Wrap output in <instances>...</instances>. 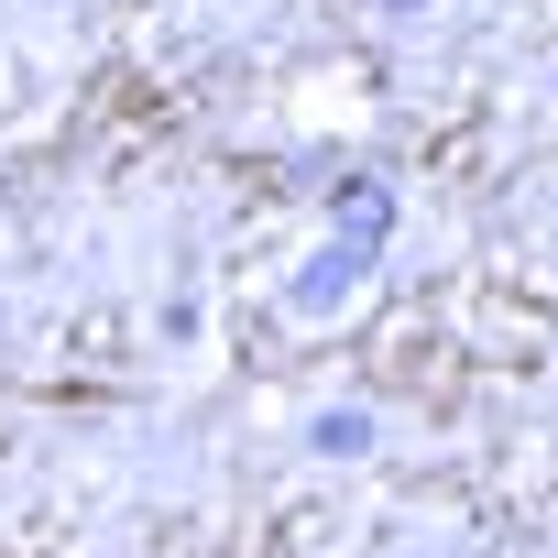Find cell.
Masks as SVG:
<instances>
[]
</instances>
